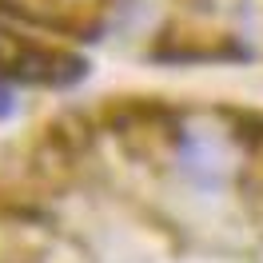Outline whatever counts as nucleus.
<instances>
[{
    "label": "nucleus",
    "mask_w": 263,
    "mask_h": 263,
    "mask_svg": "<svg viewBox=\"0 0 263 263\" xmlns=\"http://www.w3.org/2000/svg\"><path fill=\"white\" fill-rule=\"evenodd\" d=\"M0 76L20 84H72L84 76V64L68 52H56L48 44H36L28 36L0 32Z\"/></svg>",
    "instance_id": "1"
}]
</instances>
